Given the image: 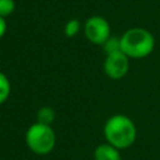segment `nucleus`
Returning a JSON list of instances; mask_svg holds the SVG:
<instances>
[{
	"label": "nucleus",
	"instance_id": "f8f14e48",
	"mask_svg": "<svg viewBox=\"0 0 160 160\" xmlns=\"http://www.w3.org/2000/svg\"><path fill=\"white\" fill-rule=\"evenodd\" d=\"M6 32V21H5V18L0 16V39L5 35Z\"/></svg>",
	"mask_w": 160,
	"mask_h": 160
},
{
	"label": "nucleus",
	"instance_id": "f257e3e1",
	"mask_svg": "<svg viewBox=\"0 0 160 160\" xmlns=\"http://www.w3.org/2000/svg\"><path fill=\"white\" fill-rule=\"evenodd\" d=\"M104 135L106 141L116 149H126L136 140V126L130 118L116 114L106 120L104 125Z\"/></svg>",
	"mask_w": 160,
	"mask_h": 160
},
{
	"label": "nucleus",
	"instance_id": "9d476101",
	"mask_svg": "<svg viewBox=\"0 0 160 160\" xmlns=\"http://www.w3.org/2000/svg\"><path fill=\"white\" fill-rule=\"evenodd\" d=\"M80 26H81V24H80V21L78 19H71L65 24L64 32H65V35L68 38H72L80 31Z\"/></svg>",
	"mask_w": 160,
	"mask_h": 160
},
{
	"label": "nucleus",
	"instance_id": "423d86ee",
	"mask_svg": "<svg viewBox=\"0 0 160 160\" xmlns=\"http://www.w3.org/2000/svg\"><path fill=\"white\" fill-rule=\"evenodd\" d=\"M94 160H121L119 149L111 144H101L94 151Z\"/></svg>",
	"mask_w": 160,
	"mask_h": 160
},
{
	"label": "nucleus",
	"instance_id": "f03ea898",
	"mask_svg": "<svg viewBox=\"0 0 160 160\" xmlns=\"http://www.w3.org/2000/svg\"><path fill=\"white\" fill-rule=\"evenodd\" d=\"M121 51L130 59L149 56L155 48L154 35L144 28H131L120 36Z\"/></svg>",
	"mask_w": 160,
	"mask_h": 160
},
{
	"label": "nucleus",
	"instance_id": "0eeeda50",
	"mask_svg": "<svg viewBox=\"0 0 160 160\" xmlns=\"http://www.w3.org/2000/svg\"><path fill=\"white\" fill-rule=\"evenodd\" d=\"M54 119H55V111L50 106H42L36 112L38 122H41V124H45V125H51Z\"/></svg>",
	"mask_w": 160,
	"mask_h": 160
},
{
	"label": "nucleus",
	"instance_id": "7ed1b4c3",
	"mask_svg": "<svg viewBox=\"0 0 160 160\" xmlns=\"http://www.w3.org/2000/svg\"><path fill=\"white\" fill-rule=\"evenodd\" d=\"M25 142L34 154L46 155L55 148L56 135L50 125L36 121L28 128L25 132Z\"/></svg>",
	"mask_w": 160,
	"mask_h": 160
},
{
	"label": "nucleus",
	"instance_id": "9b49d317",
	"mask_svg": "<svg viewBox=\"0 0 160 160\" xmlns=\"http://www.w3.org/2000/svg\"><path fill=\"white\" fill-rule=\"evenodd\" d=\"M15 10V1L14 0H0V16L6 18L11 15Z\"/></svg>",
	"mask_w": 160,
	"mask_h": 160
},
{
	"label": "nucleus",
	"instance_id": "6e6552de",
	"mask_svg": "<svg viewBox=\"0 0 160 160\" xmlns=\"http://www.w3.org/2000/svg\"><path fill=\"white\" fill-rule=\"evenodd\" d=\"M10 91H11V85L8 76L0 71V105L8 100Z\"/></svg>",
	"mask_w": 160,
	"mask_h": 160
},
{
	"label": "nucleus",
	"instance_id": "20e7f679",
	"mask_svg": "<svg viewBox=\"0 0 160 160\" xmlns=\"http://www.w3.org/2000/svg\"><path fill=\"white\" fill-rule=\"evenodd\" d=\"M84 32L86 39L95 45H101L111 36V29L109 21L100 16V15H94L90 16L84 25Z\"/></svg>",
	"mask_w": 160,
	"mask_h": 160
},
{
	"label": "nucleus",
	"instance_id": "39448f33",
	"mask_svg": "<svg viewBox=\"0 0 160 160\" xmlns=\"http://www.w3.org/2000/svg\"><path fill=\"white\" fill-rule=\"evenodd\" d=\"M129 71V58L121 51L108 54L104 60V72L112 80L124 78Z\"/></svg>",
	"mask_w": 160,
	"mask_h": 160
},
{
	"label": "nucleus",
	"instance_id": "1a4fd4ad",
	"mask_svg": "<svg viewBox=\"0 0 160 160\" xmlns=\"http://www.w3.org/2000/svg\"><path fill=\"white\" fill-rule=\"evenodd\" d=\"M102 49H104V51L106 52V55L121 50L120 38H118V36H110V38L102 44Z\"/></svg>",
	"mask_w": 160,
	"mask_h": 160
}]
</instances>
